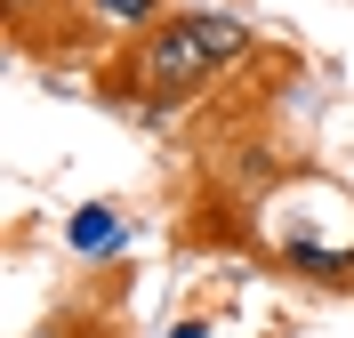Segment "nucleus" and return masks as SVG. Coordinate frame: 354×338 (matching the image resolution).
I'll return each mask as SVG.
<instances>
[{
	"instance_id": "7ed1b4c3",
	"label": "nucleus",
	"mask_w": 354,
	"mask_h": 338,
	"mask_svg": "<svg viewBox=\"0 0 354 338\" xmlns=\"http://www.w3.org/2000/svg\"><path fill=\"white\" fill-rule=\"evenodd\" d=\"M129 234H137V225H129V209H121V202H81V209L65 218V250H73V258H88V266H97V258H121Z\"/></svg>"
},
{
	"instance_id": "39448f33",
	"label": "nucleus",
	"mask_w": 354,
	"mask_h": 338,
	"mask_svg": "<svg viewBox=\"0 0 354 338\" xmlns=\"http://www.w3.org/2000/svg\"><path fill=\"white\" fill-rule=\"evenodd\" d=\"M41 8H65V0H8V24H17V41H32V24H41Z\"/></svg>"
},
{
	"instance_id": "f03ea898",
	"label": "nucleus",
	"mask_w": 354,
	"mask_h": 338,
	"mask_svg": "<svg viewBox=\"0 0 354 338\" xmlns=\"http://www.w3.org/2000/svg\"><path fill=\"white\" fill-rule=\"evenodd\" d=\"M65 17L81 24L88 41H113V48H129L145 41L161 17H169V0H65Z\"/></svg>"
},
{
	"instance_id": "20e7f679",
	"label": "nucleus",
	"mask_w": 354,
	"mask_h": 338,
	"mask_svg": "<svg viewBox=\"0 0 354 338\" xmlns=\"http://www.w3.org/2000/svg\"><path fill=\"white\" fill-rule=\"evenodd\" d=\"M32 338H113V322H105V314H88V306H65V314H48Z\"/></svg>"
},
{
	"instance_id": "f257e3e1",
	"label": "nucleus",
	"mask_w": 354,
	"mask_h": 338,
	"mask_svg": "<svg viewBox=\"0 0 354 338\" xmlns=\"http://www.w3.org/2000/svg\"><path fill=\"white\" fill-rule=\"evenodd\" d=\"M234 57H250V24L242 17H225V8H169L145 41H129L105 73H97V89H105V105L137 113V121H169V113H185Z\"/></svg>"
}]
</instances>
